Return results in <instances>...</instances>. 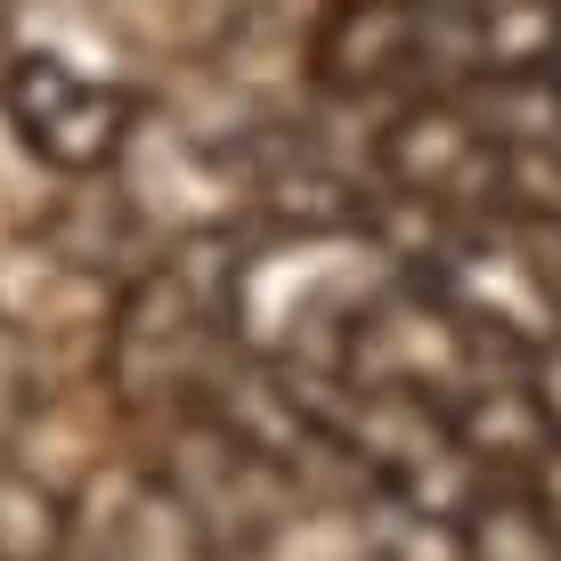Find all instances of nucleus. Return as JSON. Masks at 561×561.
<instances>
[{
    "instance_id": "0eeeda50",
    "label": "nucleus",
    "mask_w": 561,
    "mask_h": 561,
    "mask_svg": "<svg viewBox=\"0 0 561 561\" xmlns=\"http://www.w3.org/2000/svg\"><path fill=\"white\" fill-rule=\"evenodd\" d=\"M0 114H9L16 147L33 163L66 171V180H99L139 139V99L123 82H99L90 66H73L57 49H25V42L0 66Z\"/></svg>"
},
{
    "instance_id": "9b49d317",
    "label": "nucleus",
    "mask_w": 561,
    "mask_h": 561,
    "mask_svg": "<svg viewBox=\"0 0 561 561\" xmlns=\"http://www.w3.org/2000/svg\"><path fill=\"white\" fill-rule=\"evenodd\" d=\"M520 382H529V399H537V415H546V432L561 439V325L537 342L529 358H520Z\"/></svg>"
},
{
    "instance_id": "7ed1b4c3",
    "label": "nucleus",
    "mask_w": 561,
    "mask_h": 561,
    "mask_svg": "<svg viewBox=\"0 0 561 561\" xmlns=\"http://www.w3.org/2000/svg\"><path fill=\"white\" fill-rule=\"evenodd\" d=\"M415 277L505 358H529L561 325V237L529 228V220H505V211L463 220Z\"/></svg>"
},
{
    "instance_id": "f03ea898",
    "label": "nucleus",
    "mask_w": 561,
    "mask_h": 561,
    "mask_svg": "<svg viewBox=\"0 0 561 561\" xmlns=\"http://www.w3.org/2000/svg\"><path fill=\"white\" fill-rule=\"evenodd\" d=\"M228 277H237V237L196 228L123 285L99 351V375L123 408H171V399L196 408L211 391L228 358Z\"/></svg>"
},
{
    "instance_id": "423d86ee",
    "label": "nucleus",
    "mask_w": 561,
    "mask_h": 561,
    "mask_svg": "<svg viewBox=\"0 0 561 561\" xmlns=\"http://www.w3.org/2000/svg\"><path fill=\"white\" fill-rule=\"evenodd\" d=\"M375 180L391 204L463 228L505 204V154H496L489 123H480V106L463 90H423L375 139Z\"/></svg>"
},
{
    "instance_id": "f8f14e48",
    "label": "nucleus",
    "mask_w": 561,
    "mask_h": 561,
    "mask_svg": "<svg viewBox=\"0 0 561 561\" xmlns=\"http://www.w3.org/2000/svg\"><path fill=\"white\" fill-rule=\"evenodd\" d=\"M520 489H529V496H537V513H546L553 529H561V439L529 463V472H520Z\"/></svg>"
},
{
    "instance_id": "1a4fd4ad",
    "label": "nucleus",
    "mask_w": 561,
    "mask_h": 561,
    "mask_svg": "<svg viewBox=\"0 0 561 561\" xmlns=\"http://www.w3.org/2000/svg\"><path fill=\"white\" fill-rule=\"evenodd\" d=\"M73 537H82L73 496L33 463H0V561H66Z\"/></svg>"
},
{
    "instance_id": "f257e3e1",
    "label": "nucleus",
    "mask_w": 561,
    "mask_h": 561,
    "mask_svg": "<svg viewBox=\"0 0 561 561\" xmlns=\"http://www.w3.org/2000/svg\"><path fill=\"white\" fill-rule=\"evenodd\" d=\"M391 277H408L399 253L375 237V220L342 228H277L261 244H237L228 277V351L268 366H334L342 334Z\"/></svg>"
},
{
    "instance_id": "6e6552de",
    "label": "nucleus",
    "mask_w": 561,
    "mask_h": 561,
    "mask_svg": "<svg viewBox=\"0 0 561 561\" xmlns=\"http://www.w3.org/2000/svg\"><path fill=\"white\" fill-rule=\"evenodd\" d=\"M472 9V82H520L561 66V0H463Z\"/></svg>"
},
{
    "instance_id": "4468645a",
    "label": "nucleus",
    "mask_w": 561,
    "mask_h": 561,
    "mask_svg": "<svg viewBox=\"0 0 561 561\" xmlns=\"http://www.w3.org/2000/svg\"><path fill=\"white\" fill-rule=\"evenodd\" d=\"M553 99H561V66H553Z\"/></svg>"
},
{
    "instance_id": "9d476101",
    "label": "nucleus",
    "mask_w": 561,
    "mask_h": 561,
    "mask_svg": "<svg viewBox=\"0 0 561 561\" xmlns=\"http://www.w3.org/2000/svg\"><path fill=\"white\" fill-rule=\"evenodd\" d=\"M456 561H561V529L537 513V496L520 480H496L456 520Z\"/></svg>"
},
{
    "instance_id": "20e7f679",
    "label": "nucleus",
    "mask_w": 561,
    "mask_h": 561,
    "mask_svg": "<svg viewBox=\"0 0 561 561\" xmlns=\"http://www.w3.org/2000/svg\"><path fill=\"white\" fill-rule=\"evenodd\" d=\"M496 358H505V351H489V342H480L423 277H391L375 301L358 309V325L342 334V351H334L325 375H342L351 391L415 399V408L448 415Z\"/></svg>"
},
{
    "instance_id": "39448f33",
    "label": "nucleus",
    "mask_w": 561,
    "mask_h": 561,
    "mask_svg": "<svg viewBox=\"0 0 561 561\" xmlns=\"http://www.w3.org/2000/svg\"><path fill=\"white\" fill-rule=\"evenodd\" d=\"M318 73L334 90H472L463 0H334L318 25Z\"/></svg>"
},
{
    "instance_id": "ddd939ff",
    "label": "nucleus",
    "mask_w": 561,
    "mask_h": 561,
    "mask_svg": "<svg viewBox=\"0 0 561 561\" xmlns=\"http://www.w3.org/2000/svg\"><path fill=\"white\" fill-rule=\"evenodd\" d=\"M9 57H16V33H9V25H0V66H9Z\"/></svg>"
}]
</instances>
